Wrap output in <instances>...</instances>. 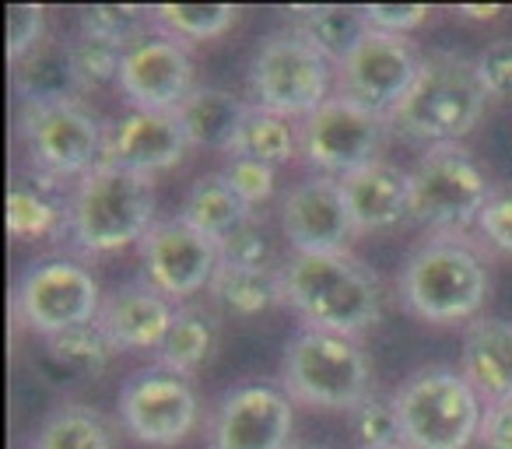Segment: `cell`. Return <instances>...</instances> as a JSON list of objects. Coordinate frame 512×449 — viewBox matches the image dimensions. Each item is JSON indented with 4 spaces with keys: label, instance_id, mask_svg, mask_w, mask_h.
I'll use <instances>...</instances> for the list:
<instances>
[{
    "label": "cell",
    "instance_id": "obj_1",
    "mask_svg": "<svg viewBox=\"0 0 512 449\" xmlns=\"http://www.w3.org/2000/svg\"><path fill=\"white\" fill-rule=\"evenodd\" d=\"M285 302L306 330L362 337L383 320V281L348 253H292L281 267Z\"/></svg>",
    "mask_w": 512,
    "mask_h": 449
},
{
    "label": "cell",
    "instance_id": "obj_2",
    "mask_svg": "<svg viewBox=\"0 0 512 449\" xmlns=\"http://www.w3.org/2000/svg\"><path fill=\"white\" fill-rule=\"evenodd\" d=\"M484 109H488V92L477 78L474 57H463L456 50H428L421 53L411 92L390 116V130L425 148L460 144L477 130Z\"/></svg>",
    "mask_w": 512,
    "mask_h": 449
},
{
    "label": "cell",
    "instance_id": "obj_3",
    "mask_svg": "<svg viewBox=\"0 0 512 449\" xmlns=\"http://www.w3.org/2000/svg\"><path fill=\"white\" fill-rule=\"evenodd\" d=\"M488 264L463 236H432L411 250L397 292L407 313L435 327L474 323L488 302Z\"/></svg>",
    "mask_w": 512,
    "mask_h": 449
},
{
    "label": "cell",
    "instance_id": "obj_4",
    "mask_svg": "<svg viewBox=\"0 0 512 449\" xmlns=\"http://www.w3.org/2000/svg\"><path fill=\"white\" fill-rule=\"evenodd\" d=\"M155 176L95 165L74 183L67 204V229L78 250L116 253L141 246L155 225Z\"/></svg>",
    "mask_w": 512,
    "mask_h": 449
},
{
    "label": "cell",
    "instance_id": "obj_5",
    "mask_svg": "<svg viewBox=\"0 0 512 449\" xmlns=\"http://www.w3.org/2000/svg\"><path fill=\"white\" fill-rule=\"evenodd\" d=\"M404 449H470L481 439L484 400L460 369L425 365L393 393Z\"/></svg>",
    "mask_w": 512,
    "mask_h": 449
},
{
    "label": "cell",
    "instance_id": "obj_6",
    "mask_svg": "<svg viewBox=\"0 0 512 449\" xmlns=\"http://www.w3.org/2000/svg\"><path fill=\"white\" fill-rule=\"evenodd\" d=\"M281 390L323 411H355L372 397V362L355 337L302 327L281 358Z\"/></svg>",
    "mask_w": 512,
    "mask_h": 449
},
{
    "label": "cell",
    "instance_id": "obj_7",
    "mask_svg": "<svg viewBox=\"0 0 512 449\" xmlns=\"http://www.w3.org/2000/svg\"><path fill=\"white\" fill-rule=\"evenodd\" d=\"M491 190L488 172L467 148H425L411 169V221L435 236H460L477 225Z\"/></svg>",
    "mask_w": 512,
    "mask_h": 449
},
{
    "label": "cell",
    "instance_id": "obj_8",
    "mask_svg": "<svg viewBox=\"0 0 512 449\" xmlns=\"http://www.w3.org/2000/svg\"><path fill=\"white\" fill-rule=\"evenodd\" d=\"M330 88H334V67L299 32H278L253 53L249 64L253 106L271 109L288 120H306L334 95Z\"/></svg>",
    "mask_w": 512,
    "mask_h": 449
},
{
    "label": "cell",
    "instance_id": "obj_9",
    "mask_svg": "<svg viewBox=\"0 0 512 449\" xmlns=\"http://www.w3.org/2000/svg\"><path fill=\"white\" fill-rule=\"evenodd\" d=\"M18 130L39 176L81 179L102 162L106 127H99L95 113L78 99L25 102Z\"/></svg>",
    "mask_w": 512,
    "mask_h": 449
},
{
    "label": "cell",
    "instance_id": "obj_10",
    "mask_svg": "<svg viewBox=\"0 0 512 449\" xmlns=\"http://www.w3.org/2000/svg\"><path fill=\"white\" fill-rule=\"evenodd\" d=\"M102 292L85 264L67 257L32 260L15 288V313L32 334L57 337L95 323Z\"/></svg>",
    "mask_w": 512,
    "mask_h": 449
},
{
    "label": "cell",
    "instance_id": "obj_11",
    "mask_svg": "<svg viewBox=\"0 0 512 449\" xmlns=\"http://www.w3.org/2000/svg\"><path fill=\"white\" fill-rule=\"evenodd\" d=\"M386 130H390L386 116L369 113L334 92L316 113L299 120V155L323 176L341 179L376 162Z\"/></svg>",
    "mask_w": 512,
    "mask_h": 449
},
{
    "label": "cell",
    "instance_id": "obj_12",
    "mask_svg": "<svg viewBox=\"0 0 512 449\" xmlns=\"http://www.w3.org/2000/svg\"><path fill=\"white\" fill-rule=\"evenodd\" d=\"M116 411L130 439L144 446H176L197 428L200 400L186 376L148 365L123 383Z\"/></svg>",
    "mask_w": 512,
    "mask_h": 449
},
{
    "label": "cell",
    "instance_id": "obj_13",
    "mask_svg": "<svg viewBox=\"0 0 512 449\" xmlns=\"http://www.w3.org/2000/svg\"><path fill=\"white\" fill-rule=\"evenodd\" d=\"M421 53L404 36L369 32L365 43L337 67V95L390 120L418 78Z\"/></svg>",
    "mask_w": 512,
    "mask_h": 449
},
{
    "label": "cell",
    "instance_id": "obj_14",
    "mask_svg": "<svg viewBox=\"0 0 512 449\" xmlns=\"http://www.w3.org/2000/svg\"><path fill=\"white\" fill-rule=\"evenodd\" d=\"M137 250H141L144 281L172 302H183L211 288L214 271L221 264L218 246L179 218L155 221Z\"/></svg>",
    "mask_w": 512,
    "mask_h": 449
},
{
    "label": "cell",
    "instance_id": "obj_15",
    "mask_svg": "<svg viewBox=\"0 0 512 449\" xmlns=\"http://www.w3.org/2000/svg\"><path fill=\"white\" fill-rule=\"evenodd\" d=\"M292 397L274 383H242L221 397L211 421V449H288Z\"/></svg>",
    "mask_w": 512,
    "mask_h": 449
},
{
    "label": "cell",
    "instance_id": "obj_16",
    "mask_svg": "<svg viewBox=\"0 0 512 449\" xmlns=\"http://www.w3.org/2000/svg\"><path fill=\"white\" fill-rule=\"evenodd\" d=\"M281 232L295 253H348L358 236L341 179L313 176L281 197Z\"/></svg>",
    "mask_w": 512,
    "mask_h": 449
},
{
    "label": "cell",
    "instance_id": "obj_17",
    "mask_svg": "<svg viewBox=\"0 0 512 449\" xmlns=\"http://www.w3.org/2000/svg\"><path fill=\"white\" fill-rule=\"evenodd\" d=\"M193 60L183 43L169 36H144L123 53L120 92L130 109L179 113L193 92Z\"/></svg>",
    "mask_w": 512,
    "mask_h": 449
},
{
    "label": "cell",
    "instance_id": "obj_18",
    "mask_svg": "<svg viewBox=\"0 0 512 449\" xmlns=\"http://www.w3.org/2000/svg\"><path fill=\"white\" fill-rule=\"evenodd\" d=\"M186 151H190V137H186L179 113L130 109L109 123L102 137V165L141 172V176L176 169Z\"/></svg>",
    "mask_w": 512,
    "mask_h": 449
},
{
    "label": "cell",
    "instance_id": "obj_19",
    "mask_svg": "<svg viewBox=\"0 0 512 449\" xmlns=\"http://www.w3.org/2000/svg\"><path fill=\"white\" fill-rule=\"evenodd\" d=\"M176 302L165 299L148 281H127L102 295L95 327L116 351H158L176 320Z\"/></svg>",
    "mask_w": 512,
    "mask_h": 449
},
{
    "label": "cell",
    "instance_id": "obj_20",
    "mask_svg": "<svg viewBox=\"0 0 512 449\" xmlns=\"http://www.w3.org/2000/svg\"><path fill=\"white\" fill-rule=\"evenodd\" d=\"M341 190L358 232H386L411 218V172L383 158L341 176Z\"/></svg>",
    "mask_w": 512,
    "mask_h": 449
},
{
    "label": "cell",
    "instance_id": "obj_21",
    "mask_svg": "<svg viewBox=\"0 0 512 449\" xmlns=\"http://www.w3.org/2000/svg\"><path fill=\"white\" fill-rule=\"evenodd\" d=\"M460 372L484 404L512 397V323L474 320L463 334Z\"/></svg>",
    "mask_w": 512,
    "mask_h": 449
},
{
    "label": "cell",
    "instance_id": "obj_22",
    "mask_svg": "<svg viewBox=\"0 0 512 449\" xmlns=\"http://www.w3.org/2000/svg\"><path fill=\"white\" fill-rule=\"evenodd\" d=\"M249 106L235 92L214 85H197L190 99L179 106V120L190 137V148L225 151L232 155V144L239 137V127L246 120Z\"/></svg>",
    "mask_w": 512,
    "mask_h": 449
},
{
    "label": "cell",
    "instance_id": "obj_23",
    "mask_svg": "<svg viewBox=\"0 0 512 449\" xmlns=\"http://www.w3.org/2000/svg\"><path fill=\"white\" fill-rule=\"evenodd\" d=\"M299 18L295 32L327 60L330 67H341L369 36L365 8H344V4H320V8H292Z\"/></svg>",
    "mask_w": 512,
    "mask_h": 449
},
{
    "label": "cell",
    "instance_id": "obj_24",
    "mask_svg": "<svg viewBox=\"0 0 512 449\" xmlns=\"http://www.w3.org/2000/svg\"><path fill=\"white\" fill-rule=\"evenodd\" d=\"M256 211H249L239 200V193L225 183L221 172H211V176H200L197 183L190 186L183 200V211H179V221H186L193 232H200L204 239H211L214 246H221L235 229H242Z\"/></svg>",
    "mask_w": 512,
    "mask_h": 449
},
{
    "label": "cell",
    "instance_id": "obj_25",
    "mask_svg": "<svg viewBox=\"0 0 512 449\" xmlns=\"http://www.w3.org/2000/svg\"><path fill=\"white\" fill-rule=\"evenodd\" d=\"M214 348H218V320H214L207 309L183 302V306L176 309L169 337H165V344L155 355L162 369L190 379L193 372H200L211 362Z\"/></svg>",
    "mask_w": 512,
    "mask_h": 449
},
{
    "label": "cell",
    "instance_id": "obj_26",
    "mask_svg": "<svg viewBox=\"0 0 512 449\" xmlns=\"http://www.w3.org/2000/svg\"><path fill=\"white\" fill-rule=\"evenodd\" d=\"M211 299L218 302L225 313L235 316H264L274 313L285 302V278L278 271H246V267H228L218 264L211 281Z\"/></svg>",
    "mask_w": 512,
    "mask_h": 449
},
{
    "label": "cell",
    "instance_id": "obj_27",
    "mask_svg": "<svg viewBox=\"0 0 512 449\" xmlns=\"http://www.w3.org/2000/svg\"><path fill=\"white\" fill-rule=\"evenodd\" d=\"M295 155H299V123H292L288 116L271 113V109L249 106L228 158H253V162L281 169Z\"/></svg>",
    "mask_w": 512,
    "mask_h": 449
},
{
    "label": "cell",
    "instance_id": "obj_28",
    "mask_svg": "<svg viewBox=\"0 0 512 449\" xmlns=\"http://www.w3.org/2000/svg\"><path fill=\"white\" fill-rule=\"evenodd\" d=\"M32 449H116L113 421L88 404H64L46 414Z\"/></svg>",
    "mask_w": 512,
    "mask_h": 449
},
{
    "label": "cell",
    "instance_id": "obj_29",
    "mask_svg": "<svg viewBox=\"0 0 512 449\" xmlns=\"http://www.w3.org/2000/svg\"><path fill=\"white\" fill-rule=\"evenodd\" d=\"M15 88L25 102H57L74 99L78 81L71 74V60H67V46L43 43L15 64Z\"/></svg>",
    "mask_w": 512,
    "mask_h": 449
},
{
    "label": "cell",
    "instance_id": "obj_30",
    "mask_svg": "<svg viewBox=\"0 0 512 449\" xmlns=\"http://www.w3.org/2000/svg\"><path fill=\"white\" fill-rule=\"evenodd\" d=\"M239 11L232 4H162L151 8V25L176 43H207L225 36Z\"/></svg>",
    "mask_w": 512,
    "mask_h": 449
},
{
    "label": "cell",
    "instance_id": "obj_31",
    "mask_svg": "<svg viewBox=\"0 0 512 449\" xmlns=\"http://www.w3.org/2000/svg\"><path fill=\"white\" fill-rule=\"evenodd\" d=\"M64 225V211L53 200L50 190L39 183H15L8 190V232L22 243H39V239L57 236Z\"/></svg>",
    "mask_w": 512,
    "mask_h": 449
},
{
    "label": "cell",
    "instance_id": "obj_32",
    "mask_svg": "<svg viewBox=\"0 0 512 449\" xmlns=\"http://www.w3.org/2000/svg\"><path fill=\"white\" fill-rule=\"evenodd\" d=\"M46 351H50V358L60 365V369H67L78 379L102 376V372L109 369V362L120 355L95 323H88V327H74V330L57 334V337H46Z\"/></svg>",
    "mask_w": 512,
    "mask_h": 449
},
{
    "label": "cell",
    "instance_id": "obj_33",
    "mask_svg": "<svg viewBox=\"0 0 512 449\" xmlns=\"http://www.w3.org/2000/svg\"><path fill=\"white\" fill-rule=\"evenodd\" d=\"M148 25H151V11L134 8V4H92V8H85L78 15L81 36L120 46V50H130L137 39H144L141 32Z\"/></svg>",
    "mask_w": 512,
    "mask_h": 449
},
{
    "label": "cell",
    "instance_id": "obj_34",
    "mask_svg": "<svg viewBox=\"0 0 512 449\" xmlns=\"http://www.w3.org/2000/svg\"><path fill=\"white\" fill-rule=\"evenodd\" d=\"M123 53L120 46L99 43V39L78 36L67 43V60H71V74L78 81V92H92V88L120 85L123 71Z\"/></svg>",
    "mask_w": 512,
    "mask_h": 449
},
{
    "label": "cell",
    "instance_id": "obj_35",
    "mask_svg": "<svg viewBox=\"0 0 512 449\" xmlns=\"http://www.w3.org/2000/svg\"><path fill=\"white\" fill-rule=\"evenodd\" d=\"M218 257H221V264H228V267H246V271H278V264H274V260H278V243H274L271 229H267L256 214L218 246Z\"/></svg>",
    "mask_w": 512,
    "mask_h": 449
},
{
    "label": "cell",
    "instance_id": "obj_36",
    "mask_svg": "<svg viewBox=\"0 0 512 449\" xmlns=\"http://www.w3.org/2000/svg\"><path fill=\"white\" fill-rule=\"evenodd\" d=\"M358 449H404V428H400L393 397H369L351 411Z\"/></svg>",
    "mask_w": 512,
    "mask_h": 449
},
{
    "label": "cell",
    "instance_id": "obj_37",
    "mask_svg": "<svg viewBox=\"0 0 512 449\" xmlns=\"http://www.w3.org/2000/svg\"><path fill=\"white\" fill-rule=\"evenodd\" d=\"M221 176L239 193V200L249 211H256L260 204L278 197V169H271V165H264V162H253V158H228Z\"/></svg>",
    "mask_w": 512,
    "mask_h": 449
},
{
    "label": "cell",
    "instance_id": "obj_38",
    "mask_svg": "<svg viewBox=\"0 0 512 449\" xmlns=\"http://www.w3.org/2000/svg\"><path fill=\"white\" fill-rule=\"evenodd\" d=\"M46 36V11L39 4H11L8 8V57L18 64L32 50L43 46Z\"/></svg>",
    "mask_w": 512,
    "mask_h": 449
},
{
    "label": "cell",
    "instance_id": "obj_39",
    "mask_svg": "<svg viewBox=\"0 0 512 449\" xmlns=\"http://www.w3.org/2000/svg\"><path fill=\"white\" fill-rule=\"evenodd\" d=\"M474 229L484 243H491L498 253H509L512 257V186H495L491 190Z\"/></svg>",
    "mask_w": 512,
    "mask_h": 449
},
{
    "label": "cell",
    "instance_id": "obj_40",
    "mask_svg": "<svg viewBox=\"0 0 512 449\" xmlns=\"http://www.w3.org/2000/svg\"><path fill=\"white\" fill-rule=\"evenodd\" d=\"M488 99H512V39H495L474 57Z\"/></svg>",
    "mask_w": 512,
    "mask_h": 449
},
{
    "label": "cell",
    "instance_id": "obj_41",
    "mask_svg": "<svg viewBox=\"0 0 512 449\" xmlns=\"http://www.w3.org/2000/svg\"><path fill=\"white\" fill-rule=\"evenodd\" d=\"M365 18H369L372 32L404 36V32H414L425 25L428 8H421V4H369V8H365Z\"/></svg>",
    "mask_w": 512,
    "mask_h": 449
},
{
    "label": "cell",
    "instance_id": "obj_42",
    "mask_svg": "<svg viewBox=\"0 0 512 449\" xmlns=\"http://www.w3.org/2000/svg\"><path fill=\"white\" fill-rule=\"evenodd\" d=\"M481 442L484 449H512V397L484 404Z\"/></svg>",
    "mask_w": 512,
    "mask_h": 449
},
{
    "label": "cell",
    "instance_id": "obj_43",
    "mask_svg": "<svg viewBox=\"0 0 512 449\" xmlns=\"http://www.w3.org/2000/svg\"><path fill=\"white\" fill-rule=\"evenodd\" d=\"M463 18H498L502 15V8H495V4H488V8H456Z\"/></svg>",
    "mask_w": 512,
    "mask_h": 449
},
{
    "label": "cell",
    "instance_id": "obj_44",
    "mask_svg": "<svg viewBox=\"0 0 512 449\" xmlns=\"http://www.w3.org/2000/svg\"><path fill=\"white\" fill-rule=\"evenodd\" d=\"M288 449H323V446H313V442H292Z\"/></svg>",
    "mask_w": 512,
    "mask_h": 449
}]
</instances>
